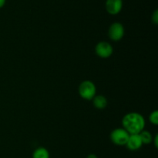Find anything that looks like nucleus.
<instances>
[{"label": "nucleus", "instance_id": "obj_1", "mask_svg": "<svg viewBox=\"0 0 158 158\" xmlns=\"http://www.w3.org/2000/svg\"><path fill=\"white\" fill-rule=\"evenodd\" d=\"M123 129L130 134H139L145 126V121L143 116L137 112H130L123 118Z\"/></svg>", "mask_w": 158, "mask_h": 158}, {"label": "nucleus", "instance_id": "obj_2", "mask_svg": "<svg viewBox=\"0 0 158 158\" xmlns=\"http://www.w3.org/2000/svg\"><path fill=\"white\" fill-rule=\"evenodd\" d=\"M96 86L90 81H84L79 86V93L83 99L90 100L96 95Z\"/></svg>", "mask_w": 158, "mask_h": 158}, {"label": "nucleus", "instance_id": "obj_3", "mask_svg": "<svg viewBox=\"0 0 158 158\" xmlns=\"http://www.w3.org/2000/svg\"><path fill=\"white\" fill-rule=\"evenodd\" d=\"M130 133L125 129L117 128L113 130L110 134V139L117 146H125L129 138Z\"/></svg>", "mask_w": 158, "mask_h": 158}, {"label": "nucleus", "instance_id": "obj_4", "mask_svg": "<svg viewBox=\"0 0 158 158\" xmlns=\"http://www.w3.org/2000/svg\"><path fill=\"white\" fill-rule=\"evenodd\" d=\"M108 35L110 38L114 41H118L123 38L124 35V28L120 23H114L109 28Z\"/></svg>", "mask_w": 158, "mask_h": 158}, {"label": "nucleus", "instance_id": "obj_5", "mask_svg": "<svg viewBox=\"0 0 158 158\" xmlns=\"http://www.w3.org/2000/svg\"><path fill=\"white\" fill-rule=\"evenodd\" d=\"M95 50L99 57L106 58L112 55L114 50L110 43L106 41H101L97 43L95 47Z\"/></svg>", "mask_w": 158, "mask_h": 158}, {"label": "nucleus", "instance_id": "obj_6", "mask_svg": "<svg viewBox=\"0 0 158 158\" xmlns=\"http://www.w3.org/2000/svg\"><path fill=\"white\" fill-rule=\"evenodd\" d=\"M123 8V0H106V9L108 13L117 15Z\"/></svg>", "mask_w": 158, "mask_h": 158}, {"label": "nucleus", "instance_id": "obj_7", "mask_svg": "<svg viewBox=\"0 0 158 158\" xmlns=\"http://www.w3.org/2000/svg\"><path fill=\"white\" fill-rule=\"evenodd\" d=\"M143 145L141 139L139 134H130L128 140L127 142V147L129 150H137L140 148Z\"/></svg>", "mask_w": 158, "mask_h": 158}, {"label": "nucleus", "instance_id": "obj_8", "mask_svg": "<svg viewBox=\"0 0 158 158\" xmlns=\"http://www.w3.org/2000/svg\"><path fill=\"white\" fill-rule=\"evenodd\" d=\"M93 99H94V105L99 109H103L107 105V100L104 96L95 95Z\"/></svg>", "mask_w": 158, "mask_h": 158}, {"label": "nucleus", "instance_id": "obj_9", "mask_svg": "<svg viewBox=\"0 0 158 158\" xmlns=\"http://www.w3.org/2000/svg\"><path fill=\"white\" fill-rule=\"evenodd\" d=\"M32 158H49V152L45 147H38L32 153Z\"/></svg>", "mask_w": 158, "mask_h": 158}, {"label": "nucleus", "instance_id": "obj_10", "mask_svg": "<svg viewBox=\"0 0 158 158\" xmlns=\"http://www.w3.org/2000/svg\"><path fill=\"white\" fill-rule=\"evenodd\" d=\"M141 139L143 144H150L153 141V136L150 132L147 131V130H142L140 133H139Z\"/></svg>", "mask_w": 158, "mask_h": 158}, {"label": "nucleus", "instance_id": "obj_11", "mask_svg": "<svg viewBox=\"0 0 158 158\" xmlns=\"http://www.w3.org/2000/svg\"><path fill=\"white\" fill-rule=\"evenodd\" d=\"M150 121L151 123L154 124V125H157L158 124V112L157 110L154 111L153 112L151 113L150 115Z\"/></svg>", "mask_w": 158, "mask_h": 158}, {"label": "nucleus", "instance_id": "obj_12", "mask_svg": "<svg viewBox=\"0 0 158 158\" xmlns=\"http://www.w3.org/2000/svg\"><path fill=\"white\" fill-rule=\"evenodd\" d=\"M152 21L154 22L155 24H157V23H158V11L157 10V9L154 11V12L153 13V15H152Z\"/></svg>", "mask_w": 158, "mask_h": 158}, {"label": "nucleus", "instance_id": "obj_13", "mask_svg": "<svg viewBox=\"0 0 158 158\" xmlns=\"http://www.w3.org/2000/svg\"><path fill=\"white\" fill-rule=\"evenodd\" d=\"M86 158H98V156L96 154H94V153H90V154L88 155Z\"/></svg>", "mask_w": 158, "mask_h": 158}, {"label": "nucleus", "instance_id": "obj_14", "mask_svg": "<svg viewBox=\"0 0 158 158\" xmlns=\"http://www.w3.org/2000/svg\"><path fill=\"white\" fill-rule=\"evenodd\" d=\"M157 138H158V136H157V135H156L155 138H154V146H155L156 148H157V147H158V144H157Z\"/></svg>", "mask_w": 158, "mask_h": 158}, {"label": "nucleus", "instance_id": "obj_15", "mask_svg": "<svg viewBox=\"0 0 158 158\" xmlns=\"http://www.w3.org/2000/svg\"><path fill=\"white\" fill-rule=\"evenodd\" d=\"M6 0H0V9H1V8H2L3 6H5V4H6Z\"/></svg>", "mask_w": 158, "mask_h": 158}]
</instances>
